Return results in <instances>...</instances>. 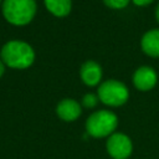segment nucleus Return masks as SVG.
Returning a JSON list of instances; mask_svg holds the SVG:
<instances>
[{"instance_id": "obj_15", "label": "nucleus", "mask_w": 159, "mask_h": 159, "mask_svg": "<svg viewBox=\"0 0 159 159\" xmlns=\"http://www.w3.org/2000/svg\"><path fill=\"white\" fill-rule=\"evenodd\" d=\"M155 19H157V21L159 22V4L157 5V9H155Z\"/></svg>"}, {"instance_id": "obj_9", "label": "nucleus", "mask_w": 159, "mask_h": 159, "mask_svg": "<svg viewBox=\"0 0 159 159\" xmlns=\"http://www.w3.org/2000/svg\"><path fill=\"white\" fill-rule=\"evenodd\" d=\"M142 51L150 57H159V29L147 31L140 40Z\"/></svg>"}, {"instance_id": "obj_11", "label": "nucleus", "mask_w": 159, "mask_h": 159, "mask_svg": "<svg viewBox=\"0 0 159 159\" xmlns=\"http://www.w3.org/2000/svg\"><path fill=\"white\" fill-rule=\"evenodd\" d=\"M98 101H99V98H98L97 94H94V93H87V94H84L82 97V106L84 108H93V107L97 106Z\"/></svg>"}, {"instance_id": "obj_12", "label": "nucleus", "mask_w": 159, "mask_h": 159, "mask_svg": "<svg viewBox=\"0 0 159 159\" xmlns=\"http://www.w3.org/2000/svg\"><path fill=\"white\" fill-rule=\"evenodd\" d=\"M102 1L104 2L106 6L114 10H119V9H124L132 0H102Z\"/></svg>"}, {"instance_id": "obj_7", "label": "nucleus", "mask_w": 159, "mask_h": 159, "mask_svg": "<svg viewBox=\"0 0 159 159\" xmlns=\"http://www.w3.org/2000/svg\"><path fill=\"white\" fill-rule=\"evenodd\" d=\"M56 113L62 120L72 122V120H76L81 116L82 106L72 98H65L58 102L56 107Z\"/></svg>"}, {"instance_id": "obj_16", "label": "nucleus", "mask_w": 159, "mask_h": 159, "mask_svg": "<svg viewBox=\"0 0 159 159\" xmlns=\"http://www.w3.org/2000/svg\"><path fill=\"white\" fill-rule=\"evenodd\" d=\"M0 4H2V0H0Z\"/></svg>"}, {"instance_id": "obj_6", "label": "nucleus", "mask_w": 159, "mask_h": 159, "mask_svg": "<svg viewBox=\"0 0 159 159\" xmlns=\"http://www.w3.org/2000/svg\"><path fill=\"white\" fill-rule=\"evenodd\" d=\"M133 84L139 91H150L158 82V75L150 66H140L133 73Z\"/></svg>"}, {"instance_id": "obj_14", "label": "nucleus", "mask_w": 159, "mask_h": 159, "mask_svg": "<svg viewBox=\"0 0 159 159\" xmlns=\"http://www.w3.org/2000/svg\"><path fill=\"white\" fill-rule=\"evenodd\" d=\"M5 67H6V66H5V63L0 60V78H1V77H2V75L5 73Z\"/></svg>"}, {"instance_id": "obj_13", "label": "nucleus", "mask_w": 159, "mask_h": 159, "mask_svg": "<svg viewBox=\"0 0 159 159\" xmlns=\"http://www.w3.org/2000/svg\"><path fill=\"white\" fill-rule=\"evenodd\" d=\"M137 6H147L149 4H152L154 0H132Z\"/></svg>"}, {"instance_id": "obj_5", "label": "nucleus", "mask_w": 159, "mask_h": 159, "mask_svg": "<svg viewBox=\"0 0 159 159\" xmlns=\"http://www.w3.org/2000/svg\"><path fill=\"white\" fill-rule=\"evenodd\" d=\"M132 149V140L124 133H113L107 139V152L113 159H127Z\"/></svg>"}, {"instance_id": "obj_2", "label": "nucleus", "mask_w": 159, "mask_h": 159, "mask_svg": "<svg viewBox=\"0 0 159 159\" xmlns=\"http://www.w3.org/2000/svg\"><path fill=\"white\" fill-rule=\"evenodd\" d=\"M37 5L35 0H2L1 11L7 22L15 26H24L32 21Z\"/></svg>"}, {"instance_id": "obj_8", "label": "nucleus", "mask_w": 159, "mask_h": 159, "mask_svg": "<svg viewBox=\"0 0 159 159\" xmlns=\"http://www.w3.org/2000/svg\"><path fill=\"white\" fill-rule=\"evenodd\" d=\"M80 75L84 84L93 87L97 86L102 80V67L94 61H86L81 66Z\"/></svg>"}, {"instance_id": "obj_3", "label": "nucleus", "mask_w": 159, "mask_h": 159, "mask_svg": "<svg viewBox=\"0 0 159 159\" xmlns=\"http://www.w3.org/2000/svg\"><path fill=\"white\" fill-rule=\"evenodd\" d=\"M117 124H118V118L113 112L101 109L92 113L87 118L86 130L91 137L104 138L114 133Z\"/></svg>"}, {"instance_id": "obj_4", "label": "nucleus", "mask_w": 159, "mask_h": 159, "mask_svg": "<svg viewBox=\"0 0 159 159\" xmlns=\"http://www.w3.org/2000/svg\"><path fill=\"white\" fill-rule=\"evenodd\" d=\"M97 96L102 103L109 107H119L128 101L129 91L123 82L117 80H107L99 84Z\"/></svg>"}, {"instance_id": "obj_1", "label": "nucleus", "mask_w": 159, "mask_h": 159, "mask_svg": "<svg viewBox=\"0 0 159 159\" xmlns=\"http://www.w3.org/2000/svg\"><path fill=\"white\" fill-rule=\"evenodd\" d=\"M0 57L5 66L15 70H25L34 63L35 51L25 41L10 40L1 47Z\"/></svg>"}, {"instance_id": "obj_10", "label": "nucleus", "mask_w": 159, "mask_h": 159, "mask_svg": "<svg viewBox=\"0 0 159 159\" xmlns=\"http://www.w3.org/2000/svg\"><path fill=\"white\" fill-rule=\"evenodd\" d=\"M46 9L57 17H63L72 9V0H43Z\"/></svg>"}]
</instances>
